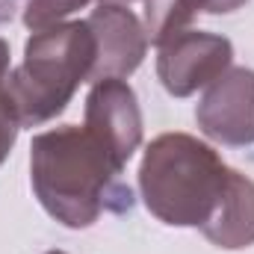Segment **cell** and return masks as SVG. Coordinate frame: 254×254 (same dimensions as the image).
Segmentation results:
<instances>
[{"label": "cell", "instance_id": "cell-6", "mask_svg": "<svg viewBox=\"0 0 254 254\" xmlns=\"http://www.w3.org/2000/svg\"><path fill=\"white\" fill-rule=\"evenodd\" d=\"M86 130L116 157L119 166H127L142 142V113L125 80L113 77L92 86L86 98Z\"/></svg>", "mask_w": 254, "mask_h": 254}, {"label": "cell", "instance_id": "cell-4", "mask_svg": "<svg viewBox=\"0 0 254 254\" xmlns=\"http://www.w3.org/2000/svg\"><path fill=\"white\" fill-rule=\"evenodd\" d=\"M234 60V48L225 36L184 30L160 48L157 74L169 95L187 98L219 80Z\"/></svg>", "mask_w": 254, "mask_h": 254}, {"label": "cell", "instance_id": "cell-9", "mask_svg": "<svg viewBox=\"0 0 254 254\" xmlns=\"http://www.w3.org/2000/svg\"><path fill=\"white\" fill-rule=\"evenodd\" d=\"M198 12L195 0H145V36L151 45L163 48L169 39L184 33Z\"/></svg>", "mask_w": 254, "mask_h": 254}, {"label": "cell", "instance_id": "cell-1", "mask_svg": "<svg viewBox=\"0 0 254 254\" xmlns=\"http://www.w3.org/2000/svg\"><path fill=\"white\" fill-rule=\"evenodd\" d=\"M122 169L86 127L77 125L39 133L30 145L36 198L65 228H89L104 210L125 213L133 207L130 190L119 181Z\"/></svg>", "mask_w": 254, "mask_h": 254}, {"label": "cell", "instance_id": "cell-14", "mask_svg": "<svg viewBox=\"0 0 254 254\" xmlns=\"http://www.w3.org/2000/svg\"><path fill=\"white\" fill-rule=\"evenodd\" d=\"M48 254H65V252H48Z\"/></svg>", "mask_w": 254, "mask_h": 254}, {"label": "cell", "instance_id": "cell-11", "mask_svg": "<svg viewBox=\"0 0 254 254\" xmlns=\"http://www.w3.org/2000/svg\"><path fill=\"white\" fill-rule=\"evenodd\" d=\"M6 74H9V45L0 39V166L9 157V151L18 139V130H21L15 113H12L9 95H6Z\"/></svg>", "mask_w": 254, "mask_h": 254}, {"label": "cell", "instance_id": "cell-2", "mask_svg": "<svg viewBox=\"0 0 254 254\" xmlns=\"http://www.w3.org/2000/svg\"><path fill=\"white\" fill-rule=\"evenodd\" d=\"M231 169L222 157L190 133L157 136L139 166L145 207L166 225L201 228L228 190Z\"/></svg>", "mask_w": 254, "mask_h": 254}, {"label": "cell", "instance_id": "cell-10", "mask_svg": "<svg viewBox=\"0 0 254 254\" xmlns=\"http://www.w3.org/2000/svg\"><path fill=\"white\" fill-rule=\"evenodd\" d=\"M89 0H27V9H24V24L39 33V30H48V27H57L63 24L65 18L77 9H83Z\"/></svg>", "mask_w": 254, "mask_h": 254}, {"label": "cell", "instance_id": "cell-3", "mask_svg": "<svg viewBox=\"0 0 254 254\" xmlns=\"http://www.w3.org/2000/svg\"><path fill=\"white\" fill-rule=\"evenodd\" d=\"M98 42L89 21H63L39 30L24 48V63L6 74V95L21 127H39L60 116L77 86L89 80Z\"/></svg>", "mask_w": 254, "mask_h": 254}, {"label": "cell", "instance_id": "cell-12", "mask_svg": "<svg viewBox=\"0 0 254 254\" xmlns=\"http://www.w3.org/2000/svg\"><path fill=\"white\" fill-rule=\"evenodd\" d=\"M195 3H198V9H204V12H210V15H222V12L240 9V6L249 3V0H195Z\"/></svg>", "mask_w": 254, "mask_h": 254}, {"label": "cell", "instance_id": "cell-13", "mask_svg": "<svg viewBox=\"0 0 254 254\" xmlns=\"http://www.w3.org/2000/svg\"><path fill=\"white\" fill-rule=\"evenodd\" d=\"M104 3H130V0H104Z\"/></svg>", "mask_w": 254, "mask_h": 254}, {"label": "cell", "instance_id": "cell-8", "mask_svg": "<svg viewBox=\"0 0 254 254\" xmlns=\"http://www.w3.org/2000/svg\"><path fill=\"white\" fill-rule=\"evenodd\" d=\"M201 231L219 249H249L254 243V181L231 169L228 190Z\"/></svg>", "mask_w": 254, "mask_h": 254}, {"label": "cell", "instance_id": "cell-7", "mask_svg": "<svg viewBox=\"0 0 254 254\" xmlns=\"http://www.w3.org/2000/svg\"><path fill=\"white\" fill-rule=\"evenodd\" d=\"M86 21L98 42V57L89 80L101 83V80H113V77L122 80L133 74L148 51V36L142 21L122 3H101Z\"/></svg>", "mask_w": 254, "mask_h": 254}, {"label": "cell", "instance_id": "cell-5", "mask_svg": "<svg viewBox=\"0 0 254 254\" xmlns=\"http://www.w3.org/2000/svg\"><path fill=\"white\" fill-rule=\"evenodd\" d=\"M198 127L222 145H252L254 142V71L228 68L213 80L195 110Z\"/></svg>", "mask_w": 254, "mask_h": 254}]
</instances>
